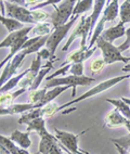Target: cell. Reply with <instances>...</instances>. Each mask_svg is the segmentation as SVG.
Masks as SVG:
<instances>
[{
  "instance_id": "34",
  "label": "cell",
  "mask_w": 130,
  "mask_h": 154,
  "mask_svg": "<svg viewBox=\"0 0 130 154\" xmlns=\"http://www.w3.org/2000/svg\"><path fill=\"white\" fill-rule=\"evenodd\" d=\"M83 63H73L71 64V69H69V73L74 76H85L83 75Z\"/></svg>"
},
{
  "instance_id": "30",
  "label": "cell",
  "mask_w": 130,
  "mask_h": 154,
  "mask_svg": "<svg viewBox=\"0 0 130 154\" xmlns=\"http://www.w3.org/2000/svg\"><path fill=\"white\" fill-rule=\"evenodd\" d=\"M59 106L56 102H51V103H48L44 106L41 107L42 111V117L44 119H49V117H52L56 113L59 112Z\"/></svg>"
},
{
  "instance_id": "27",
  "label": "cell",
  "mask_w": 130,
  "mask_h": 154,
  "mask_svg": "<svg viewBox=\"0 0 130 154\" xmlns=\"http://www.w3.org/2000/svg\"><path fill=\"white\" fill-rule=\"evenodd\" d=\"M42 117V111H41V107H38V109H35V110H32L29 112L25 113V114H22V115L20 116L19 119V124H25L27 125L29 122L34 121V119H40Z\"/></svg>"
},
{
  "instance_id": "33",
  "label": "cell",
  "mask_w": 130,
  "mask_h": 154,
  "mask_svg": "<svg viewBox=\"0 0 130 154\" xmlns=\"http://www.w3.org/2000/svg\"><path fill=\"white\" fill-rule=\"evenodd\" d=\"M111 141L113 143H116V144L120 146L122 149H125V150H127L130 146V132L128 135L122 136V137L117 138V139H111Z\"/></svg>"
},
{
  "instance_id": "47",
  "label": "cell",
  "mask_w": 130,
  "mask_h": 154,
  "mask_svg": "<svg viewBox=\"0 0 130 154\" xmlns=\"http://www.w3.org/2000/svg\"><path fill=\"white\" fill-rule=\"evenodd\" d=\"M0 10H1V8H0Z\"/></svg>"
},
{
  "instance_id": "17",
  "label": "cell",
  "mask_w": 130,
  "mask_h": 154,
  "mask_svg": "<svg viewBox=\"0 0 130 154\" xmlns=\"http://www.w3.org/2000/svg\"><path fill=\"white\" fill-rule=\"evenodd\" d=\"M26 131L32 132L35 131L39 135V137H46V136H49L50 132L46 128V119L44 117H40V119H36L34 121L29 122L27 125H26Z\"/></svg>"
},
{
  "instance_id": "50",
  "label": "cell",
  "mask_w": 130,
  "mask_h": 154,
  "mask_svg": "<svg viewBox=\"0 0 130 154\" xmlns=\"http://www.w3.org/2000/svg\"><path fill=\"white\" fill-rule=\"evenodd\" d=\"M129 49H130V48H129Z\"/></svg>"
},
{
  "instance_id": "19",
  "label": "cell",
  "mask_w": 130,
  "mask_h": 154,
  "mask_svg": "<svg viewBox=\"0 0 130 154\" xmlns=\"http://www.w3.org/2000/svg\"><path fill=\"white\" fill-rule=\"evenodd\" d=\"M58 139L56 138V136L50 134L49 136L40 138L39 141V153L40 154H50L51 150L56 143H58Z\"/></svg>"
},
{
  "instance_id": "15",
  "label": "cell",
  "mask_w": 130,
  "mask_h": 154,
  "mask_svg": "<svg viewBox=\"0 0 130 154\" xmlns=\"http://www.w3.org/2000/svg\"><path fill=\"white\" fill-rule=\"evenodd\" d=\"M54 30L53 25L51 22H41L37 23L36 25H34L32 27V30L28 37L29 38H34V37H44V36H50V34Z\"/></svg>"
},
{
  "instance_id": "20",
  "label": "cell",
  "mask_w": 130,
  "mask_h": 154,
  "mask_svg": "<svg viewBox=\"0 0 130 154\" xmlns=\"http://www.w3.org/2000/svg\"><path fill=\"white\" fill-rule=\"evenodd\" d=\"M27 90L25 89H21L14 91V92H7V94H0V107H9L13 105L14 100L17 99V97L26 92Z\"/></svg>"
},
{
  "instance_id": "14",
  "label": "cell",
  "mask_w": 130,
  "mask_h": 154,
  "mask_svg": "<svg viewBox=\"0 0 130 154\" xmlns=\"http://www.w3.org/2000/svg\"><path fill=\"white\" fill-rule=\"evenodd\" d=\"M126 121H127V119H125L116 109H114V110L110 111L104 117V126L108 127V128L125 126Z\"/></svg>"
},
{
  "instance_id": "46",
  "label": "cell",
  "mask_w": 130,
  "mask_h": 154,
  "mask_svg": "<svg viewBox=\"0 0 130 154\" xmlns=\"http://www.w3.org/2000/svg\"><path fill=\"white\" fill-rule=\"evenodd\" d=\"M128 61H129V62H130V57H129V58H128Z\"/></svg>"
},
{
  "instance_id": "48",
  "label": "cell",
  "mask_w": 130,
  "mask_h": 154,
  "mask_svg": "<svg viewBox=\"0 0 130 154\" xmlns=\"http://www.w3.org/2000/svg\"><path fill=\"white\" fill-rule=\"evenodd\" d=\"M129 1H130V0H129Z\"/></svg>"
},
{
  "instance_id": "36",
  "label": "cell",
  "mask_w": 130,
  "mask_h": 154,
  "mask_svg": "<svg viewBox=\"0 0 130 154\" xmlns=\"http://www.w3.org/2000/svg\"><path fill=\"white\" fill-rule=\"evenodd\" d=\"M129 48H130V26L126 29V40L120 46H118V50L122 53L124 51L129 49Z\"/></svg>"
},
{
  "instance_id": "39",
  "label": "cell",
  "mask_w": 130,
  "mask_h": 154,
  "mask_svg": "<svg viewBox=\"0 0 130 154\" xmlns=\"http://www.w3.org/2000/svg\"><path fill=\"white\" fill-rule=\"evenodd\" d=\"M0 154H11V153H10L6 148H3L2 146H0Z\"/></svg>"
},
{
  "instance_id": "5",
  "label": "cell",
  "mask_w": 130,
  "mask_h": 154,
  "mask_svg": "<svg viewBox=\"0 0 130 154\" xmlns=\"http://www.w3.org/2000/svg\"><path fill=\"white\" fill-rule=\"evenodd\" d=\"M80 17H72L71 21L68 23H66L65 25H62L60 27H56L54 28L52 33L50 34L49 38L47 40V44H46V47L47 49L50 51L51 55H52V58H56V51L58 49L59 45L61 44V42L65 38V36L68 34V32L71 30V28L74 26V24L77 22V20L79 19Z\"/></svg>"
},
{
  "instance_id": "44",
  "label": "cell",
  "mask_w": 130,
  "mask_h": 154,
  "mask_svg": "<svg viewBox=\"0 0 130 154\" xmlns=\"http://www.w3.org/2000/svg\"><path fill=\"white\" fill-rule=\"evenodd\" d=\"M81 151V153H83V154H91V153H89V152H87V151H83V150H80Z\"/></svg>"
},
{
  "instance_id": "37",
  "label": "cell",
  "mask_w": 130,
  "mask_h": 154,
  "mask_svg": "<svg viewBox=\"0 0 130 154\" xmlns=\"http://www.w3.org/2000/svg\"><path fill=\"white\" fill-rule=\"evenodd\" d=\"M37 55H38L40 59H44V60H50V59H52V55L50 53L49 50L46 48V49H41L40 51L37 52Z\"/></svg>"
},
{
  "instance_id": "35",
  "label": "cell",
  "mask_w": 130,
  "mask_h": 154,
  "mask_svg": "<svg viewBox=\"0 0 130 154\" xmlns=\"http://www.w3.org/2000/svg\"><path fill=\"white\" fill-rule=\"evenodd\" d=\"M69 69H71V64H68V65H65V66H62L61 69H58L56 72H54L52 75H50V76H47L46 77V80H51L53 79V78H58V77H62V75H65L67 73V72L69 71Z\"/></svg>"
},
{
  "instance_id": "16",
  "label": "cell",
  "mask_w": 130,
  "mask_h": 154,
  "mask_svg": "<svg viewBox=\"0 0 130 154\" xmlns=\"http://www.w3.org/2000/svg\"><path fill=\"white\" fill-rule=\"evenodd\" d=\"M102 17L106 20V22H114L119 17V1H106V6L102 12Z\"/></svg>"
},
{
  "instance_id": "13",
  "label": "cell",
  "mask_w": 130,
  "mask_h": 154,
  "mask_svg": "<svg viewBox=\"0 0 130 154\" xmlns=\"http://www.w3.org/2000/svg\"><path fill=\"white\" fill-rule=\"evenodd\" d=\"M33 26H28V27H24L22 29L10 33L6 38L3 39L2 42H0V49L1 48H11L14 44H17L19 40H21L22 38L26 37L29 35Z\"/></svg>"
},
{
  "instance_id": "22",
  "label": "cell",
  "mask_w": 130,
  "mask_h": 154,
  "mask_svg": "<svg viewBox=\"0 0 130 154\" xmlns=\"http://www.w3.org/2000/svg\"><path fill=\"white\" fill-rule=\"evenodd\" d=\"M28 71H29V69H25V71H23L22 73H20V74L15 75V76L12 77L10 80H8V82H7V83L5 84L1 88H0V94H7L8 91L12 90V89H14L17 86H19V84L21 83V80L24 78L25 75L27 74Z\"/></svg>"
},
{
  "instance_id": "38",
  "label": "cell",
  "mask_w": 130,
  "mask_h": 154,
  "mask_svg": "<svg viewBox=\"0 0 130 154\" xmlns=\"http://www.w3.org/2000/svg\"><path fill=\"white\" fill-rule=\"evenodd\" d=\"M50 154H63V150H62L60 143L58 142L56 146H53L52 150H51V152H50Z\"/></svg>"
},
{
  "instance_id": "32",
  "label": "cell",
  "mask_w": 130,
  "mask_h": 154,
  "mask_svg": "<svg viewBox=\"0 0 130 154\" xmlns=\"http://www.w3.org/2000/svg\"><path fill=\"white\" fill-rule=\"evenodd\" d=\"M32 15H33V19L36 24L41 22H47V20L51 17V13H48L44 10H34V11H32Z\"/></svg>"
},
{
  "instance_id": "40",
  "label": "cell",
  "mask_w": 130,
  "mask_h": 154,
  "mask_svg": "<svg viewBox=\"0 0 130 154\" xmlns=\"http://www.w3.org/2000/svg\"><path fill=\"white\" fill-rule=\"evenodd\" d=\"M17 154H31V153H29L27 150H24V149H20L19 152H17ZM35 154H37V153H35Z\"/></svg>"
},
{
  "instance_id": "2",
  "label": "cell",
  "mask_w": 130,
  "mask_h": 154,
  "mask_svg": "<svg viewBox=\"0 0 130 154\" xmlns=\"http://www.w3.org/2000/svg\"><path fill=\"white\" fill-rule=\"evenodd\" d=\"M129 78H130V75H122V76L113 77V78H110V79L104 80V82H102V83L98 84L97 86H94L93 88H91L90 90L87 91V92L83 94L81 96L73 99L72 101L67 102V103H64L63 105H60V106H59V112L62 111V110H64V109H66V107L71 106V105L76 104V103H78V102L83 101V100L89 99V98H92V97L97 96V94H102V92H104V91L111 89L112 87H114V86H116L117 84L122 83V80L129 79Z\"/></svg>"
},
{
  "instance_id": "21",
  "label": "cell",
  "mask_w": 130,
  "mask_h": 154,
  "mask_svg": "<svg viewBox=\"0 0 130 154\" xmlns=\"http://www.w3.org/2000/svg\"><path fill=\"white\" fill-rule=\"evenodd\" d=\"M69 88H71V87H68V86H60V87H54V88L48 89L47 94L44 96V100H42L41 104L39 105V107H42L46 104H48V103L53 102V100L56 99V97H59L62 92L66 91L67 89H69Z\"/></svg>"
},
{
  "instance_id": "9",
  "label": "cell",
  "mask_w": 130,
  "mask_h": 154,
  "mask_svg": "<svg viewBox=\"0 0 130 154\" xmlns=\"http://www.w3.org/2000/svg\"><path fill=\"white\" fill-rule=\"evenodd\" d=\"M26 55H27L26 52H25L24 50H22V51H20L11 61H9L8 63L5 65L2 73L0 75V88H1L8 80L11 79L12 77L15 76L20 65L22 64V62L24 61Z\"/></svg>"
},
{
  "instance_id": "12",
  "label": "cell",
  "mask_w": 130,
  "mask_h": 154,
  "mask_svg": "<svg viewBox=\"0 0 130 154\" xmlns=\"http://www.w3.org/2000/svg\"><path fill=\"white\" fill-rule=\"evenodd\" d=\"M126 35V27H125V24L122 22H119L115 26H112L110 28H106L104 29V32L102 33V35L100 37H102L105 42H110V44H113L116 39L122 38V36Z\"/></svg>"
},
{
  "instance_id": "11",
  "label": "cell",
  "mask_w": 130,
  "mask_h": 154,
  "mask_svg": "<svg viewBox=\"0 0 130 154\" xmlns=\"http://www.w3.org/2000/svg\"><path fill=\"white\" fill-rule=\"evenodd\" d=\"M97 48H98L97 46H94L92 49H88V50H86V51H83V50H81V49L75 50V51H73V52H71L67 55L66 60L61 64V67L62 66L68 65V64H73V63H83V62L88 60L89 58H91L92 54L95 52Z\"/></svg>"
},
{
  "instance_id": "26",
  "label": "cell",
  "mask_w": 130,
  "mask_h": 154,
  "mask_svg": "<svg viewBox=\"0 0 130 154\" xmlns=\"http://www.w3.org/2000/svg\"><path fill=\"white\" fill-rule=\"evenodd\" d=\"M47 94V89H37V90H28V100L31 104L36 105L37 109L41 104L44 96Z\"/></svg>"
},
{
  "instance_id": "25",
  "label": "cell",
  "mask_w": 130,
  "mask_h": 154,
  "mask_svg": "<svg viewBox=\"0 0 130 154\" xmlns=\"http://www.w3.org/2000/svg\"><path fill=\"white\" fill-rule=\"evenodd\" d=\"M0 22H1L2 25H5V27L7 28L9 34L24 28L22 23L17 22V21H15V20H13V19H10V17H3L2 14H0Z\"/></svg>"
},
{
  "instance_id": "4",
  "label": "cell",
  "mask_w": 130,
  "mask_h": 154,
  "mask_svg": "<svg viewBox=\"0 0 130 154\" xmlns=\"http://www.w3.org/2000/svg\"><path fill=\"white\" fill-rule=\"evenodd\" d=\"M76 5V0H65L61 1L58 7H54V12L51 13V24L53 27H60L62 25H65L71 21L73 17V10Z\"/></svg>"
},
{
  "instance_id": "18",
  "label": "cell",
  "mask_w": 130,
  "mask_h": 154,
  "mask_svg": "<svg viewBox=\"0 0 130 154\" xmlns=\"http://www.w3.org/2000/svg\"><path fill=\"white\" fill-rule=\"evenodd\" d=\"M11 140L13 141L15 144H17L19 148L24 149V150H27L29 146H32V140L29 138V132H22L20 130L15 129L14 131H12L11 136Z\"/></svg>"
},
{
  "instance_id": "49",
  "label": "cell",
  "mask_w": 130,
  "mask_h": 154,
  "mask_svg": "<svg viewBox=\"0 0 130 154\" xmlns=\"http://www.w3.org/2000/svg\"><path fill=\"white\" fill-rule=\"evenodd\" d=\"M129 79H130V78H129Z\"/></svg>"
},
{
  "instance_id": "3",
  "label": "cell",
  "mask_w": 130,
  "mask_h": 154,
  "mask_svg": "<svg viewBox=\"0 0 130 154\" xmlns=\"http://www.w3.org/2000/svg\"><path fill=\"white\" fill-rule=\"evenodd\" d=\"M95 79L89 76H74V75H68V76H62L58 78H53L51 80H48L44 89H51L54 87H60V86H68L73 88L72 97L76 96V88L78 86H89L94 83Z\"/></svg>"
},
{
  "instance_id": "31",
  "label": "cell",
  "mask_w": 130,
  "mask_h": 154,
  "mask_svg": "<svg viewBox=\"0 0 130 154\" xmlns=\"http://www.w3.org/2000/svg\"><path fill=\"white\" fill-rule=\"evenodd\" d=\"M105 65H106L105 62H104V60L102 58L94 59L91 63H90V72H91V74L95 75L98 73H100V72L105 67Z\"/></svg>"
},
{
  "instance_id": "8",
  "label": "cell",
  "mask_w": 130,
  "mask_h": 154,
  "mask_svg": "<svg viewBox=\"0 0 130 154\" xmlns=\"http://www.w3.org/2000/svg\"><path fill=\"white\" fill-rule=\"evenodd\" d=\"M54 134H56V138L58 139V141L61 143V146L64 149H66L67 151L72 152L74 154H83L81 151L79 150V146H78V142H79V138L80 136H83L85 132H87L88 130H83V131L79 132L78 135H75L72 132L68 131H64V130L58 129V128H54Z\"/></svg>"
},
{
  "instance_id": "41",
  "label": "cell",
  "mask_w": 130,
  "mask_h": 154,
  "mask_svg": "<svg viewBox=\"0 0 130 154\" xmlns=\"http://www.w3.org/2000/svg\"><path fill=\"white\" fill-rule=\"evenodd\" d=\"M122 72H130V63L126 64V65H125V67H122Z\"/></svg>"
},
{
  "instance_id": "42",
  "label": "cell",
  "mask_w": 130,
  "mask_h": 154,
  "mask_svg": "<svg viewBox=\"0 0 130 154\" xmlns=\"http://www.w3.org/2000/svg\"><path fill=\"white\" fill-rule=\"evenodd\" d=\"M122 100L124 102H126L128 105H130V99H128V98H122Z\"/></svg>"
},
{
  "instance_id": "1",
  "label": "cell",
  "mask_w": 130,
  "mask_h": 154,
  "mask_svg": "<svg viewBox=\"0 0 130 154\" xmlns=\"http://www.w3.org/2000/svg\"><path fill=\"white\" fill-rule=\"evenodd\" d=\"M90 37H91V17L83 14V17H79V21L76 24L74 29L72 30L66 44L62 48V51L63 52L67 51L71 47V45L77 38H80V49L86 51L88 50V42Z\"/></svg>"
},
{
  "instance_id": "23",
  "label": "cell",
  "mask_w": 130,
  "mask_h": 154,
  "mask_svg": "<svg viewBox=\"0 0 130 154\" xmlns=\"http://www.w3.org/2000/svg\"><path fill=\"white\" fill-rule=\"evenodd\" d=\"M106 101L108 103H111L112 105H114L115 109L124 116L125 119H127L128 121H130V105H128L126 102L122 101V98L120 99H111V98H107Z\"/></svg>"
},
{
  "instance_id": "10",
  "label": "cell",
  "mask_w": 130,
  "mask_h": 154,
  "mask_svg": "<svg viewBox=\"0 0 130 154\" xmlns=\"http://www.w3.org/2000/svg\"><path fill=\"white\" fill-rule=\"evenodd\" d=\"M40 67H41V59L39 58L38 55H36V58L33 60V63H32L31 67H29V71L25 77L21 80V83L19 84V87L21 89H25V90H29L33 85V83L36 79L37 75L40 72Z\"/></svg>"
},
{
  "instance_id": "7",
  "label": "cell",
  "mask_w": 130,
  "mask_h": 154,
  "mask_svg": "<svg viewBox=\"0 0 130 154\" xmlns=\"http://www.w3.org/2000/svg\"><path fill=\"white\" fill-rule=\"evenodd\" d=\"M5 8H6V17L15 20L22 24L27 23V24L36 25L29 9L19 6L13 1H5Z\"/></svg>"
},
{
  "instance_id": "45",
  "label": "cell",
  "mask_w": 130,
  "mask_h": 154,
  "mask_svg": "<svg viewBox=\"0 0 130 154\" xmlns=\"http://www.w3.org/2000/svg\"><path fill=\"white\" fill-rule=\"evenodd\" d=\"M126 151H127V154H130V146L127 149V150H126Z\"/></svg>"
},
{
  "instance_id": "24",
  "label": "cell",
  "mask_w": 130,
  "mask_h": 154,
  "mask_svg": "<svg viewBox=\"0 0 130 154\" xmlns=\"http://www.w3.org/2000/svg\"><path fill=\"white\" fill-rule=\"evenodd\" d=\"M94 1L92 0H78L76 1L75 8L73 10V17H80V14H85L86 12H88L91 7L93 6Z\"/></svg>"
},
{
  "instance_id": "43",
  "label": "cell",
  "mask_w": 130,
  "mask_h": 154,
  "mask_svg": "<svg viewBox=\"0 0 130 154\" xmlns=\"http://www.w3.org/2000/svg\"><path fill=\"white\" fill-rule=\"evenodd\" d=\"M59 143H60V142H59ZM60 146H61V143H60ZM61 148H62V150H63V152H66L67 154H74V153H72V152L67 151L66 149H64V148H63V146H61Z\"/></svg>"
},
{
  "instance_id": "28",
  "label": "cell",
  "mask_w": 130,
  "mask_h": 154,
  "mask_svg": "<svg viewBox=\"0 0 130 154\" xmlns=\"http://www.w3.org/2000/svg\"><path fill=\"white\" fill-rule=\"evenodd\" d=\"M119 19L122 23H130V1H122V6H119Z\"/></svg>"
},
{
  "instance_id": "29",
  "label": "cell",
  "mask_w": 130,
  "mask_h": 154,
  "mask_svg": "<svg viewBox=\"0 0 130 154\" xmlns=\"http://www.w3.org/2000/svg\"><path fill=\"white\" fill-rule=\"evenodd\" d=\"M0 146H2L3 148H6L11 154H17L20 149H21L11 140V138L10 137L8 138L2 135H0Z\"/></svg>"
},
{
  "instance_id": "6",
  "label": "cell",
  "mask_w": 130,
  "mask_h": 154,
  "mask_svg": "<svg viewBox=\"0 0 130 154\" xmlns=\"http://www.w3.org/2000/svg\"><path fill=\"white\" fill-rule=\"evenodd\" d=\"M95 46L98 48H100V50H101L102 59L104 60L106 65L113 64L115 62H124L126 64L129 63L128 58H126V57H124L122 54V52L118 50V47L114 46L113 44L105 42L102 37H99V39L95 42Z\"/></svg>"
}]
</instances>
